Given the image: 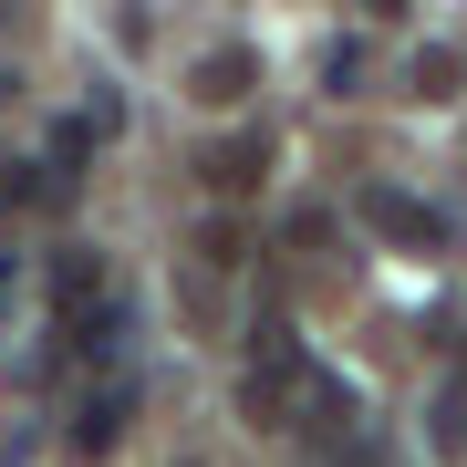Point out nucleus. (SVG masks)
Here are the masks:
<instances>
[{
  "instance_id": "1a4fd4ad",
  "label": "nucleus",
  "mask_w": 467,
  "mask_h": 467,
  "mask_svg": "<svg viewBox=\"0 0 467 467\" xmlns=\"http://www.w3.org/2000/svg\"><path fill=\"white\" fill-rule=\"evenodd\" d=\"M11 291H21V250H0V312H11Z\"/></svg>"
},
{
  "instance_id": "20e7f679",
  "label": "nucleus",
  "mask_w": 467,
  "mask_h": 467,
  "mask_svg": "<svg viewBox=\"0 0 467 467\" xmlns=\"http://www.w3.org/2000/svg\"><path fill=\"white\" fill-rule=\"evenodd\" d=\"M198 104H250L260 94V52H239V42H218V52H198Z\"/></svg>"
},
{
  "instance_id": "0eeeda50",
  "label": "nucleus",
  "mask_w": 467,
  "mask_h": 467,
  "mask_svg": "<svg viewBox=\"0 0 467 467\" xmlns=\"http://www.w3.org/2000/svg\"><path fill=\"white\" fill-rule=\"evenodd\" d=\"M73 125H84L94 146H115V135H125V94H115V84H94V94H84V115H73Z\"/></svg>"
},
{
  "instance_id": "423d86ee",
  "label": "nucleus",
  "mask_w": 467,
  "mask_h": 467,
  "mask_svg": "<svg viewBox=\"0 0 467 467\" xmlns=\"http://www.w3.org/2000/svg\"><path fill=\"white\" fill-rule=\"evenodd\" d=\"M260 167H270V135H229V146L208 156V187H218V198H239V187H260Z\"/></svg>"
},
{
  "instance_id": "39448f33",
  "label": "nucleus",
  "mask_w": 467,
  "mask_h": 467,
  "mask_svg": "<svg viewBox=\"0 0 467 467\" xmlns=\"http://www.w3.org/2000/svg\"><path fill=\"white\" fill-rule=\"evenodd\" d=\"M104 291H115V270H104V250H63V260H52V322L94 312Z\"/></svg>"
},
{
  "instance_id": "7ed1b4c3",
  "label": "nucleus",
  "mask_w": 467,
  "mask_h": 467,
  "mask_svg": "<svg viewBox=\"0 0 467 467\" xmlns=\"http://www.w3.org/2000/svg\"><path fill=\"white\" fill-rule=\"evenodd\" d=\"M125 426H135V374L104 364V384H84V405H73V457H104Z\"/></svg>"
},
{
  "instance_id": "6e6552de",
  "label": "nucleus",
  "mask_w": 467,
  "mask_h": 467,
  "mask_svg": "<svg viewBox=\"0 0 467 467\" xmlns=\"http://www.w3.org/2000/svg\"><path fill=\"white\" fill-rule=\"evenodd\" d=\"M447 84H457V52H416V94L436 104V94H447Z\"/></svg>"
},
{
  "instance_id": "f257e3e1",
  "label": "nucleus",
  "mask_w": 467,
  "mask_h": 467,
  "mask_svg": "<svg viewBox=\"0 0 467 467\" xmlns=\"http://www.w3.org/2000/svg\"><path fill=\"white\" fill-rule=\"evenodd\" d=\"M301 333H291V312H260V353H250V374H239V416L250 426H291V395H301Z\"/></svg>"
},
{
  "instance_id": "f03ea898",
  "label": "nucleus",
  "mask_w": 467,
  "mask_h": 467,
  "mask_svg": "<svg viewBox=\"0 0 467 467\" xmlns=\"http://www.w3.org/2000/svg\"><path fill=\"white\" fill-rule=\"evenodd\" d=\"M353 218H364L374 239H395V250H447V208L405 198V187H384V177H364V187H353Z\"/></svg>"
}]
</instances>
